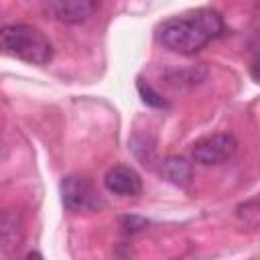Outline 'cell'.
<instances>
[{"mask_svg": "<svg viewBox=\"0 0 260 260\" xmlns=\"http://www.w3.org/2000/svg\"><path fill=\"white\" fill-rule=\"evenodd\" d=\"M223 32V18L211 8H197L189 14L165 20L158 26V41L169 51L193 55Z\"/></svg>", "mask_w": 260, "mask_h": 260, "instance_id": "6da1fadb", "label": "cell"}, {"mask_svg": "<svg viewBox=\"0 0 260 260\" xmlns=\"http://www.w3.org/2000/svg\"><path fill=\"white\" fill-rule=\"evenodd\" d=\"M2 49L6 55L30 65H47L53 59L51 41L30 24H8L0 32Z\"/></svg>", "mask_w": 260, "mask_h": 260, "instance_id": "7a4b0ae2", "label": "cell"}, {"mask_svg": "<svg viewBox=\"0 0 260 260\" xmlns=\"http://www.w3.org/2000/svg\"><path fill=\"white\" fill-rule=\"evenodd\" d=\"M61 201L67 211H95L104 205L93 183L81 175H67L61 181Z\"/></svg>", "mask_w": 260, "mask_h": 260, "instance_id": "3957f363", "label": "cell"}, {"mask_svg": "<svg viewBox=\"0 0 260 260\" xmlns=\"http://www.w3.org/2000/svg\"><path fill=\"white\" fill-rule=\"evenodd\" d=\"M238 148V140L230 132H219L205 136L193 144V158L199 165H219L234 156Z\"/></svg>", "mask_w": 260, "mask_h": 260, "instance_id": "277c9868", "label": "cell"}, {"mask_svg": "<svg viewBox=\"0 0 260 260\" xmlns=\"http://www.w3.org/2000/svg\"><path fill=\"white\" fill-rule=\"evenodd\" d=\"M104 185L110 193L120 197H138L142 193L140 175L132 167H124V165L112 167L104 177Z\"/></svg>", "mask_w": 260, "mask_h": 260, "instance_id": "5b68a950", "label": "cell"}, {"mask_svg": "<svg viewBox=\"0 0 260 260\" xmlns=\"http://www.w3.org/2000/svg\"><path fill=\"white\" fill-rule=\"evenodd\" d=\"M98 10V0H55L51 12L57 20L67 24H79L91 18Z\"/></svg>", "mask_w": 260, "mask_h": 260, "instance_id": "8992f818", "label": "cell"}, {"mask_svg": "<svg viewBox=\"0 0 260 260\" xmlns=\"http://www.w3.org/2000/svg\"><path fill=\"white\" fill-rule=\"evenodd\" d=\"M24 238L22 228V215L16 209H6L0 217V250L2 254H12Z\"/></svg>", "mask_w": 260, "mask_h": 260, "instance_id": "52a82bcc", "label": "cell"}, {"mask_svg": "<svg viewBox=\"0 0 260 260\" xmlns=\"http://www.w3.org/2000/svg\"><path fill=\"white\" fill-rule=\"evenodd\" d=\"M160 173L167 181H171L173 185L177 187H185L189 181H191V175H193V169H191V162L185 158V156H167L162 162H160Z\"/></svg>", "mask_w": 260, "mask_h": 260, "instance_id": "ba28073f", "label": "cell"}, {"mask_svg": "<svg viewBox=\"0 0 260 260\" xmlns=\"http://www.w3.org/2000/svg\"><path fill=\"white\" fill-rule=\"evenodd\" d=\"M138 93L142 98V102L146 106H152V108H167V102L162 100V95L158 91H154L148 83H144L142 79H138Z\"/></svg>", "mask_w": 260, "mask_h": 260, "instance_id": "9c48e42d", "label": "cell"}, {"mask_svg": "<svg viewBox=\"0 0 260 260\" xmlns=\"http://www.w3.org/2000/svg\"><path fill=\"white\" fill-rule=\"evenodd\" d=\"M148 225V221L144 217H138V215H124L120 219V228L124 234H136V232H142L144 228Z\"/></svg>", "mask_w": 260, "mask_h": 260, "instance_id": "30bf717a", "label": "cell"}, {"mask_svg": "<svg viewBox=\"0 0 260 260\" xmlns=\"http://www.w3.org/2000/svg\"><path fill=\"white\" fill-rule=\"evenodd\" d=\"M252 75H254V79L260 83V57H256L254 63H252Z\"/></svg>", "mask_w": 260, "mask_h": 260, "instance_id": "8fae6325", "label": "cell"}, {"mask_svg": "<svg viewBox=\"0 0 260 260\" xmlns=\"http://www.w3.org/2000/svg\"><path fill=\"white\" fill-rule=\"evenodd\" d=\"M256 57H260V37H258V45H256Z\"/></svg>", "mask_w": 260, "mask_h": 260, "instance_id": "7c38bea8", "label": "cell"}]
</instances>
